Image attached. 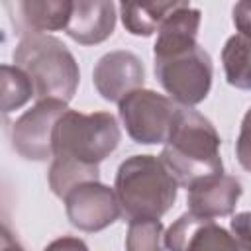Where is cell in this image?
Returning a JSON list of instances; mask_svg holds the SVG:
<instances>
[{
    "instance_id": "cell-14",
    "label": "cell",
    "mask_w": 251,
    "mask_h": 251,
    "mask_svg": "<svg viewBox=\"0 0 251 251\" xmlns=\"http://www.w3.org/2000/svg\"><path fill=\"white\" fill-rule=\"evenodd\" d=\"M14 16L24 27V33H45L65 29L71 18L73 2L69 0H25L14 4Z\"/></svg>"
},
{
    "instance_id": "cell-21",
    "label": "cell",
    "mask_w": 251,
    "mask_h": 251,
    "mask_svg": "<svg viewBox=\"0 0 251 251\" xmlns=\"http://www.w3.org/2000/svg\"><path fill=\"white\" fill-rule=\"evenodd\" d=\"M231 229H233L235 239L249 247V214L247 212H243L231 220Z\"/></svg>"
},
{
    "instance_id": "cell-4",
    "label": "cell",
    "mask_w": 251,
    "mask_h": 251,
    "mask_svg": "<svg viewBox=\"0 0 251 251\" xmlns=\"http://www.w3.org/2000/svg\"><path fill=\"white\" fill-rule=\"evenodd\" d=\"M122 139L120 126L110 112L82 114L67 110L53 127V159L80 167H98Z\"/></svg>"
},
{
    "instance_id": "cell-23",
    "label": "cell",
    "mask_w": 251,
    "mask_h": 251,
    "mask_svg": "<svg viewBox=\"0 0 251 251\" xmlns=\"http://www.w3.org/2000/svg\"><path fill=\"white\" fill-rule=\"evenodd\" d=\"M14 243H16V239H14L12 231H10L4 224H0V251H6V249L12 247Z\"/></svg>"
},
{
    "instance_id": "cell-22",
    "label": "cell",
    "mask_w": 251,
    "mask_h": 251,
    "mask_svg": "<svg viewBox=\"0 0 251 251\" xmlns=\"http://www.w3.org/2000/svg\"><path fill=\"white\" fill-rule=\"evenodd\" d=\"M233 22H235L239 33L249 35V4L241 2L233 8Z\"/></svg>"
},
{
    "instance_id": "cell-9",
    "label": "cell",
    "mask_w": 251,
    "mask_h": 251,
    "mask_svg": "<svg viewBox=\"0 0 251 251\" xmlns=\"http://www.w3.org/2000/svg\"><path fill=\"white\" fill-rule=\"evenodd\" d=\"M163 245L169 251H249L226 227L190 212L182 214L163 233Z\"/></svg>"
},
{
    "instance_id": "cell-12",
    "label": "cell",
    "mask_w": 251,
    "mask_h": 251,
    "mask_svg": "<svg viewBox=\"0 0 251 251\" xmlns=\"http://www.w3.org/2000/svg\"><path fill=\"white\" fill-rule=\"evenodd\" d=\"M116 27V6L108 0L73 2L71 18L65 27L67 35L80 45H96L106 41Z\"/></svg>"
},
{
    "instance_id": "cell-1",
    "label": "cell",
    "mask_w": 251,
    "mask_h": 251,
    "mask_svg": "<svg viewBox=\"0 0 251 251\" xmlns=\"http://www.w3.org/2000/svg\"><path fill=\"white\" fill-rule=\"evenodd\" d=\"M220 145L222 139L208 118L192 108L178 106L159 159L176 184L188 188L224 173Z\"/></svg>"
},
{
    "instance_id": "cell-8",
    "label": "cell",
    "mask_w": 251,
    "mask_h": 251,
    "mask_svg": "<svg viewBox=\"0 0 251 251\" xmlns=\"http://www.w3.org/2000/svg\"><path fill=\"white\" fill-rule=\"evenodd\" d=\"M63 202L69 222L80 231H100L120 218L114 188L102 184L100 180H86L73 186L65 194Z\"/></svg>"
},
{
    "instance_id": "cell-11",
    "label": "cell",
    "mask_w": 251,
    "mask_h": 251,
    "mask_svg": "<svg viewBox=\"0 0 251 251\" xmlns=\"http://www.w3.org/2000/svg\"><path fill=\"white\" fill-rule=\"evenodd\" d=\"M188 212L198 218H224L229 216L241 196V182L231 175H214L194 182L186 188Z\"/></svg>"
},
{
    "instance_id": "cell-7",
    "label": "cell",
    "mask_w": 251,
    "mask_h": 251,
    "mask_svg": "<svg viewBox=\"0 0 251 251\" xmlns=\"http://www.w3.org/2000/svg\"><path fill=\"white\" fill-rule=\"evenodd\" d=\"M67 110V104L61 100H37L31 110H25L14 122L12 147L27 161L51 159L53 127Z\"/></svg>"
},
{
    "instance_id": "cell-6",
    "label": "cell",
    "mask_w": 251,
    "mask_h": 251,
    "mask_svg": "<svg viewBox=\"0 0 251 251\" xmlns=\"http://www.w3.org/2000/svg\"><path fill=\"white\" fill-rule=\"evenodd\" d=\"M120 118L127 135L141 145L165 143L176 114V104L155 90L137 88L120 102Z\"/></svg>"
},
{
    "instance_id": "cell-13",
    "label": "cell",
    "mask_w": 251,
    "mask_h": 251,
    "mask_svg": "<svg viewBox=\"0 0 251 251\" xmlns=\"http://www.w3.org/2000/svg\"><path fill=\"white\" fill-rule=\"evenodd\" d=\"M200 20L202 14L198 8H192L188 2H180L157 29L159 35L153 45L155 59H163L194 47L198 43L196 35H198Z\"/></svg>"
},
{
    "instance_id": "cell-20",
    "label": "cell",
    "mask_w": 251,
    "mask_h": 251,
    "mask_svg": "<svg viewBox=\"0 0 251 251\" xmlns=\"http://www.w3.org/2000/svg\"><path fill=\"white\" fill-rule=\"evenodd\" d=\"M43 251H88V247L82 239L65 235V237H59V239L51 241Z\"/></svg>"
},
{
    "instance_id": "cell-16",
    "label": "cell",
    "mask_w": 251,
    "mask_h": 251,
    "mask_svg": "<svg viewBox=\"0 0 251 251\" xmlns=\"http://www.w3.org/2000/svg\"><path fill=\"white\" fill-rule=\"evenodd\" d=\"M31 96L35 94L29 76L14 65H0V112L10 114L20 110Z\"/></svg>"
},
{
    "instance_id": "cell-24",
    "label": "cell",
    "mask_w": 251,
    "mask_h": 251,
    "mask_svg": "<svg viewBox=\"0 0 251 251\" xmlns=\"http://www.w3.org/2000/svg\"><path fill=\"white\" fill-rule=\"evenodd\" d=\"M6 251H25V249H24L22 245H18V243H14V245H12V247H8Z\"/></svg>"
},
{
    "instance_id": "cell-19",
    "label": "cell",
    "mask_w": 251,
    "mask_h": 251,
    "mask_svg": "<svg viewBox=\"0 0 251 251\" xmlns=\"http://www.w3.org/2000/svg\"><path fill=\"white\" fill-rule=\"evenodd\" d=\"M163 233L159 220H131L126 235V251H165Z\"/></svg>"
},
{
    "instance_id": "cell-17",
    "label": "cell",
    "mask_w": 251,
    "mask_h": 251,
    "mask_svg": "<svg viewBox=\"0 0 251 251\" xmlns=\"http://www.w3.org/2000/svg\"><path fill=\"white\" fill-rule=\"evenodd\" d=\"M226 78L231 86L249 90L251 76H249V35L235 33L227 39L222 51Z\"/></svg>"
},
{
    "instance_id": "cell-18",
    "label": "cell",
    "mask_w": 251,
    "mask_h": 251,
    "mask_svg": "<svg viewBox=\"0 0 251 251\" xmlns=\"http://www.w3.org/2000/svg\"><path fill=\"white\" fill-rule=\"evenodd\" d=\"M49 188L55 196L65 198V194L86 180H98L100 178V171L98 167H80L69 161H61V159H53L51 167H49Z\"/></svg>"
},
{
    "instance_id": "cell-15",
    "label": "cell",
    "mask_w": 251,
    "mask_h": 251,
    "mask_svg": "<svg viewBox=\"0 0 251 251\" xmlns=\"http://www.w3.org/2000/svg\"><path fill=\"white\" fill-rule=\"evenodd\" d=\"M180 2H155V4H131L122 2L120 14L124 27L133 35H151L155 33L165 18L178 6Z\"/></svg>"
},
{
    "instance_id": "cell-10",
    "label": "cell",
    "mask_w": 251,
    "mask_h": 251,
    "mask_svg": "<svg viewBox=\"0 0 251 251\" xmlns=\"http://www.w3.org/2000/svg\"><path fill=\"white\" fill-rule=\"evenodd\" d=\"M145 71L141 59L131 51H110L102 55L92 71L98 94L108 102H120L126 94L143 86Z\"/></svg>"
},
{
    "instance_id": "cell-3",
    "label": "cell",
    "mask_w": 251,
    "mask_h": 251,
    "mask_svg": "<svg viewBox=\"0 0 251 251\" xmlns=\"http://www.w3.org/2000/svg\"><path fill=\"white\" fill-rule=\"evenodd\" d=\"M14 67L22 69L37 100L69 102L78 86L80 71L67 45L47 33H24L14 49Z\"/></svg>"
},
{
    "instance_id": "cell-5",
    "label": "cell",
    "mask_w": 251,
    "mask_h": 251,
    "mask_svg": "<svg viewBox=\"0 0 251 251\" xmlns=\"http://www.w3.org/2000/svg\"><path fill=\"white\" fill-rule=\"evenodd\" d=\"M212 75V59L200 43L186 51L155 59V76L167 94H171V100L184 108L196 106L208 96Z\"/></svg>"
},
{
    "instance_id": "cell-2",
    "label": "cell",
    "mask_w": 251,
    "mask_h": 251,
    "mask_svg": "<svg viewBox=\"0 0 251 251\" xmlns=\"http://www.w3.org/2000/svg\"><path fill=\"white\" fill-rule=\"evenodd\" d=\"M176 180L155 155H131L118 167L114 194L120 216L131 220H159L176 200Z\"/></svg>"
}]
</instances>
